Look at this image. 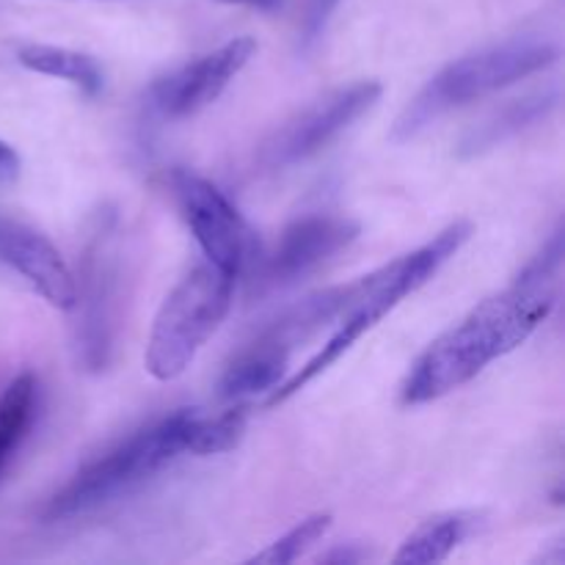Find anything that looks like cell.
<instances>
[{
  "label": "cell",
  "instance_id": "obj_1",
  "mask_svg": "<svg viewBox=\"0 0 565 565\" xmlns=\"http://www.w3.org/2000/svg\"><path fill=\"white\" fill-rule=\"evenodd\" d=\"M561 279H522L486 298L467 318L439 337L419 356L403 384V406L445 397L447 392L478 379L491 362L516 351L544 323L557 303Z\"/></svg>",
  "mask_w": 565,
  "mask_h": 565
},
{
  "label": "cell",
  "instance_id": "obj_2",
  "mask_svg": "<svg viewBox=\"0 0 565 565\" xmlns=\"http://www.w3.org/2000/svg\"><path fill=\"white\" fill-rule=\"evenodd\" d=\"M472 235V224L469 221H456L452 226H447L441 235H436L434 241L425 243L417 252L406 254V257L395 259V263L384 265L375 274L364 276L353 285V301L348 307L345 318L340 320V329L329 337L323 348L318 351V356L309 359L301 370H298L292 379H285L270 395L268 406H279L287 397H292L296 392H301L303 386L312 384L320 373L331 367L334 362H340L375 323L386 318L403 298H408L412 292H417L419 287L428 285L436 274H439L441 265L450 257H456L461 252L463 243Z\"/></svg>",
  "mask_w": 565,
  "mask_h": 565
},
{
  "label": "cell",
  "instance_id": "obj_3",
  "mask_svg": "<svg viewBox=\"0 0 565 565\" xmlns=\"http://www.w3.org/2000/svg\"><path fill=\"white\" fill-rule=\"evenodd\" d=\"M557 55L561 50L544 39H513V42L494 44V47L452 61L445 70L436 72L419 88L417 97L403 108L392 130V141H412L450 110L475 103L486 94L502 92L524 77L539 75L546 66L555 64Z\"/></svg>",
  "mask_w": 565,
  "mask_h": 565
},
{
  "label": "cell",
  "instance_id": "obj_4",
  "mask_svg": "<svg viewBox=\"0 0 565 565\" xmlns=\"http://www.w3.org/2000/svg\"><path fill=\"white\" fill-rule=\"evenodd\" d=\"M235 276L202 263L166 296L154 315L143 367L154 381H177L221 329L232 309Z\"/></svg>",
  "mask_w": 565,
  "mask_h": 565
},
{
  "label": "cell",
  "instance_id": "obj_5",
  "mask_svg": "<svg viewBox=\"0 0 565 565\" xmlns=\"http://www.w3.org/2000/svg\"><path fill=\"white\" fill-rule=\"evenodd\" d=\"M191 408L169 414L147 428L136 430L130 439L116 445L97 461L75 475L58 494L50 500L44 516L47 519H70L77 513H88L99 505L119 500L138 483L152 478L163 467H169L174 458H180L188 445V428L193 419Z\"/></svg>",
  "mask_w": 565,
  "mask_h": 565
},
{
  "label": "cell",
  "instance_id": "obj_6",
  "mask_svg": "<svg viewBox=\"0 0 565 565\" xmlns=\"http://www.w3.org/2000/svg\"><path fill=\"white\" fill-rule=\"evenodd\" d=\"M174 191L182 215L202 246L207 263L237 279L254 252V235L235 204L213 182L202 180L191 171H177Z\"/></svg>",
  "mask_w": 565,
  "mask_h": 565
},
{
  "label": "cell",
  "instance_id": "obj_7",
  "mask_svg": "<svg viewBox=\"0 0 565 565\" xmlns=\"http://www.w3.org/2000/svg\"><path fill=\"white\" fill-rule=\"evenodd\" d=\"M381 92H384L381 83L362 81L315 103L312 108H307L290 125L276 132L274 141L268 143V163L296 166L323 152L353 121L362 119L379 103Z\"/></svg>",
  "mask_w": 565,
  "mask_h": 565
},
{
  "label": "cell",
  "instance_id": "obj_8",
  "mask_svg": "<svg viewBox=\"0 0 565 565\" xmlns=\"http://www.w3.org/2000/svg\"><path fill=\"white\" fill-rule=\"evenodd\" d=\"M254 53H257V42L252 36H237L221 44L213 53L160 77L149 92L152 105L166 119H185V116L199 114L224 94V88L235 81L237 72L252 61Z\"/></svg>",
  "mask_w": 565,
  "mask_h": 565
},
{
  "label": "cell",
  "instance_id": "obj_9",
  "mask_svg": "<svg viewBox=\"0 0 565 565\" xmlns=\"http://www.w3.org/2000/svg\"><path fill=\"white\" fill-rule=\"evenodd\" d=\"M116 257L110 254L108 230H99L83 257V279L77 287V356L86 370H105L114 348Z\"/></svg>",
  "mask_w": 565,
  "mask_h": 565
},
{
  "label": "cell",
  "instance_id": "obj_10",
  "mask_svg": "<svg viewBox=\"0 0 565 565\" xmlns=\"http://www.w3.org/2000/svg\"><path fill=\"white\" fill-rule=\"evenodd\" d=\"M359 237V224L345 215H303L279 237L268 259L270 285H292L323 268Z\"/></svg>",
  "mask_w": 565,
  "mask_h": 565
},
{
  "label": "cell",
  "instance_id": "obj_11",
  "mask_svg": "<svg viewBox=\"0 0 565 565\" xmlns=\"http://www.w3.org/2000/svg\"><path fill=\"white\" fill-rule=\"evenodd\" d=\"M0 259L14 268L50 307H75V276L66 268L58 248L36 230L17 221H0Z\"/></svg>",
  "mask_w": 565,
  "mask_h": 565
},
{
  "label": "cell",
  "instance_id": "obj_12",
  "mask_svg": "<svg viewBox=\"0 0 565 565\" xmlns=\"http://www.w3.org/2000/svg\"><path fill=\"white\" fill-rule=\"evenodd\" d=\"M287 362H290V351H287V348L259 337L252 348H246V351L226 367L224 379H221V397L237 401V397L246 395L274 392L276 386L285 381Z\"/></svg>",
  "mask_w": 565,
  "mask_h": 565
},
{
  "label": "cell",
  "instance_id": "obj_13",
  "mask_svg": "<svg viewBox=\"0 0 565 565\" xmlns=\"http://www.w3.org/2000/svg\"><path fill=\"white\" fill-rule=\"evenodd\" d=\"M469 527H472V516H467V513H447V516L428 519V522L419 524V527L403 541V546L395 555V563L430 565L447 561V557L456 552V546L467 539Z\"/></svg>",
  "mask_w": 565,
  "mask_h": 565
},
{
  "label": "cell",
  "instance_id": "obj_14",
  "mask_svg": "<svg viewBox=\"0 0 565 565\" xmlns=\"http://www.w3.org/2000/svg\"><path fill=\"white\" fill-rule=\"evenodd\" d=\"M555 105H557V92H544V94H533V97L527 99H516V103L502 108L497 116H491L489 121L475 127V130L461 141V154H469V158H472V154H480L486 152V149L497 147V143H502L505 138L522 132L524 127L544 119Z\"/></svg>",
  "mask_w": 565,
  "mask_h": 565
},
{
  "label": "cell",
  "instance_id": "obj_15",
  "mask_svg": "<svg viewBox=\"0 0 565 565\" xmlns=\"http://www.w3.org/2000/svg\"><path fill=\"white\" fill-rule=\"evenodd\" d=\"M17 61L25 70L39 72V75L70 81L72 86L83 88L86 94H97L103 88V72H99L97 61L92 55L77 53V50L53 47V44H28L17 53Z\"/></svg>",
  "mask_w": 565,
  "mask_h": 565
},
{
  "label": "cell",
  "instance_id": "obj_16",
  "mask_svg": "<svg viewBox=\"0 0 565 565\" xmlns=\"http://www.w3.org/2000/svg\"><path fill=\"white\" fill-rule=\"evenodd\" d=\"M39 384L33 373H22L6 386L0 397V472L9 463L11 452L22 445L36 417Z\"/></svg>",
  "mask_w": 565,
  "mask_h": 565
},
{
  "label": "cell",
  "instance_id": "obj_17",
  "mask_svg": "<svg viewBox=\"0 0 565 565\" xmlns=\"http://www.w3.org/2000/svg\"><path fill=\"white\" fill-rule=\"evenodd\" d=\"M246 406L230 408V412L218 414V417L193 414L191 428H188L185 450L191 456H221V452L235 450L243 436H246Z\"/></svg>",
  "mask_w": 565,
  "mask_h": 565
},
{
  "label": "cell",
  "instance_id": "obj_18",
  "mask_svg": "<svg viewBox=\"0 0 565 565\" xmlns=\"http://www.w3.org/2000/svg\"><path fill=\"white\" fill-rule=\"evenodd\" d=\"M334 524V516L331 513H315V516L303 519L301 524L290 530L287 535H281L279 541L268 546L265 552L254 555L248 563H259V565H290L296 561H301L309 550H312L318 541L326 539V533Z\"/></svg>",
  "mask_w": 565,
  "mask_h": 565
},
{
  "label": "cell",
  "instance_id": "obj_19",
  "mask_svg": "<svg viewBox=\"0 0 565 565\" xmlns=\"http://www.w3.org/2000/svg\"><path fill=\"white\" fill-rule=\"evenodd\" d=\"M337 0H312L309 3V14H307V39H318L320 31H323L326 20H329V11L334 9Z\"/></svg>",
  "mask_w": 565,
  "mask_h": 565
},
{
  "label": "cell",
  "instance_id": "obj_20",
  "mask_svg": "<svg viewBox=\"0 0 565 565\" xmlns=\"http://www.w3.org/2000/svg\"><path fill=\"white\" fill-rule=\"evenodd\" d=\"M20 174V154L14 152V147L6 141H0V180L11 182Z\"/></svg>",
  "mask_w": 565,
  "mask_h": 565
},
{
  "label": "cell",
  "instance_id": "obj_21",
  "mask_svg": "<svg viewBox=\"0 0 565 565\" xmlns=\"http://www.w3.org/2000/svg\"><path fill=\"white\" fill-rule=\"evenodd\" d=\"M221 3L248 6V9H257V11H279V9H285L287 0H221Z\"/></svg>",
  "mask_w": 565,
  "mask_h": 565
}]
</instances>
